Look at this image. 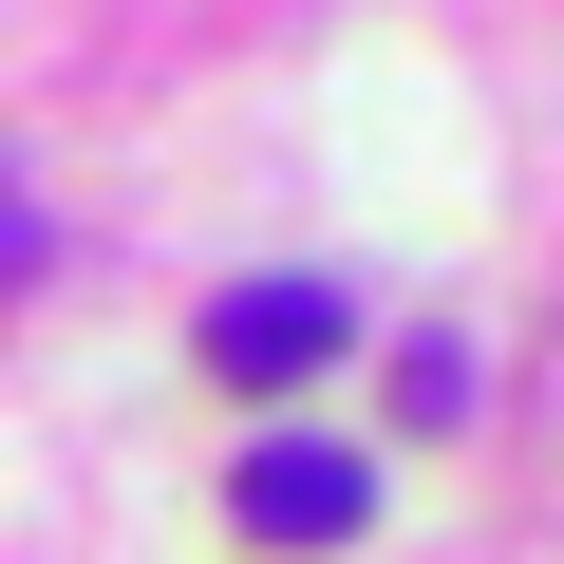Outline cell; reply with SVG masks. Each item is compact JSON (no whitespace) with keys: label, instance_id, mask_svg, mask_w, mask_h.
I'll list each match as a JSON object with an SVG mask.
<instances>
[{"label":"cell","instance_id":"cell-3","mask_svg":"<svg viewBox=\"0 0 564 564\" xmlns=\"http://www.w3.org/2000/svg\"><path fill=\"white\" fill-rule=\"evenodd\" d=\"M0 282H39V207L20 188H0Z\"/></svg>","mask_w":564,"mask_h":564},{"label":"cell","instance_id":"cell-2","mask_svg":"<svg viewBox=\"0 0 564 564\" xmlns=\"http://www.w3.org/2000/svg\"><path fill=\"white\" fill-rule=\"evenodd\" d=\"M321 358H339V282H226L207 302V377H245V395L321 377Z\"/></svg>","mask_w":564,"mask_h":564},{"label":"cell","instance_id":"cell-1","mask_svg":"<svg viewBox=\"0 0 564 564\" xmlns=\"http://www.w3.org/2000/svg\"><path fill=\"white\" fill-rule=\"evenodd\" d=\"M358 508H377V470H358L339 433H263V452L226 470V527H245V545H358Z\"/></svg>","mask_w":564,"mask_h":564}]
</instances>
